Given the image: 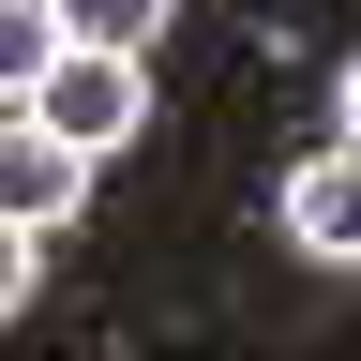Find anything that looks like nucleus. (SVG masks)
I'll return each instance as SVG.
<instances>
[{
    "label": "nucleus",
    "instance_id": "nucleus-1",
    "mask_svg": "<svg viewBox=\"0 0 361 361\" xmlns=\"http://www.w3.org/2000/svg\"><path fill=\"white\" fill-rule=\"evenodd\" d=\"M30 121L75 135V151H135V121H151V75L121 61V45H61V61L30 75Z\"/></svg>",
    "mask_w": 361,
    "mask_h": 361
},
{
    "label": "nucleus",
    "instance_id": "nucleus-2",
    "mask_svg": "<svg viewBox=\"0 0 361 361\" xmlns=\"http://www.w3.org/2000/svg\"><path fill=\"white\" fill-rule=\"evenodd\" d=\"M286 241L331 256V271H361V135H331L316 166H286Z\"/></svg>",
    "mask_w": 361,
    "mask_h": 361
},
{
    "label": "nucleus",
    "instance_id": "nucleus-3",
    "mask_svg": "<svg viewBox=\"0 0 361 361\" xmlns=\"http://www.w3.org/2000/svg\"><path fill=\"white\" fill-rule=\"evenodd\" d=\"M90 166H106V151H75V135H45V121H16V151H0V211H16V226H61Z\"/></svg>",
    "mask_w": 361,
    "mask_h": 361
},
{
    "label": "nucleus",
    "instance_id": "nucleus-4",
    "mask_svg": "<svg viewBox=\"0 0 361 361\" xmlns=\"http://www.w3.org/2000/svg\"><path fill=\"white\" fill-rule=\"evenodd\" d=\"M61 30H75V45H121V61H151L166 0H61Z\"/></svg>",
    "mask_w": 361,
    "mask_h": 361
},
{
    "label": "nucleus",
    "instance_id": "nucleus-5",
    "mask_svg": "<svg viewBox=\"0 0 361 361\" xmlns=\"http://www.w3.org/2000/svg\"><path fill=\"white\" fill-rule=\"evenodd\" d=\"M331 106H346V135H361V61H346V90H331Z\"/></svg>",
    "mask_w": 361,
    "mask_h": 361
}]
</instances>
